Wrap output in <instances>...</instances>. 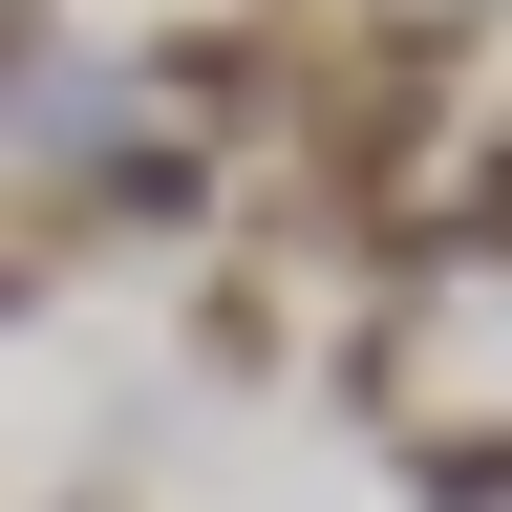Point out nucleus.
I'll list each match as a JSON object with an SVG mask.
<instances>
[{
	"mask_svg": "<svg viewBox=\"0 0 512 512\" xmlns=\"http://www.w3.org/2000/svg\"><path fill=\"white\" fill-rule=\"evenodd\" d=\"M86 192H107L128 235H192V214H214V150H171V128H150V150H107Z\"/></svg>",
	"mask_w": 512,
	"mask_h": 512,
	"instance_id": "f257e3e1",
	"label": "nucleus"
},
{
	"mask_svg": "<svg viewBox=\"0 0 512 512\" xmlns=\"http://www.w3.org/2000/svg\"><path fill=\"white\" fill-rule=\"evenodd\" d=\"M406 491H427V512H491V491H512V427H427Z\"/></svg>",
	"mask_w": 512,
	"mask_h": 512,
	"instance_id": "7ed1b4c3",
	"label": "nucleus"
},
{
	"mask_svg": "<svg viewBox=\"0 0 512 512\" xmlns=\"http://www.w3.org/2000/svg\"><path fill=\"white\" fill-rule=\"evenodd\" d=\"M427 256H512V128H491L470 171H448V214H427Z\"/></svg>",
	"mask_w": 512,
	"mask_h": 512,
	"instance_id": "20e7f679",
	"label": "nucleus"
},
{
	"mask_svg": "<svg viewBox=\"0 0 512 512\" xmlns=\"http://www.w3.org/2000/svg\"><path fill=\"white\" fill-rule=\"evenodd\" d=\"M192 363H214V384L278 363V278H192Z\"/></svg>",
	"mask_w": 512,
	"mask_h": 512,
	"instance_id": "f03ea898",
	"label": "nucleus"
}]
</instances>
